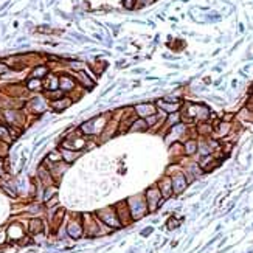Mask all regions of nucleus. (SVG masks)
I'll return each instance as SVG.
<instances>
[{
  "label": "nucleus",
  "mask_w": 253,
  "mask_h": 253,
  "mask_svg": "<svg viewBox=\"0 0 253 253\" xmlns=\"http://www.w3.org/2000/svg\"><path fill=\"white\" fill-rule=\"evenodd\" d=\"M129 210L132 214V221H138L140 218H143L149 210H148V203H146V199H141V196H135L131 197L129 200Z\"/></svg>",
  "instance_id": "obj_1"
},
{
  "label": "nucleus",
  "mask_w": 253,
  "mask_h": 253,
  "mask_svg": "<svg viewBox=\"0 0 253 253\" xmlns=\"http://www.w3.org/2000/svg\"><path fill=\"white\" fill-rule=\"evenodd\" d=\"M144 199H146V203H148V210L149 211H155L157 206L161 202V193L157 186H151L148 188L146 194H144Z\"/></svg>",
  "instance_id": "obj_2"
},
{
  "label": "nucleus",
  "mask_w": 253,
  "mask_h": 253,
  "mask_svg": "<svg viewBox=\"0 0 253 253\" xmlns=\"http://www.w3.org/2000/svg\"><path fill=\"white\" fill-rule=\"evenodd\" d=\"M98 216H99V219H101L106 225H109V227H113V228L121 227V222L118 221V216H116V213H115L112 208L99 210V211H98Z\"/></svg>",
  "instance_id": "obj_3"
},
{
  "label": "nucleus",
  "mask_w": 253,
  "mask_h": 253,
  "mask_svg": "<svg viewBox=\"0 0 253 253\" xmlns=\"http://www.w3.org/2000/svg\"><path fill=\"white\" fill-rule=\"evenodd\" d=\"M116 216H118V221L121 222V225H128L131 221H132V214H131V210L128 206V202H121L116 205Z\"/></svg>",
  "instance_id": "obj_4"
},
{
  "label": "nucleus",
  "mask_w": 253,
  "mask_h": 253,
  "mask_svg": "<svg viewBox=\"0 0 253 253\" xmlns=\"http://www.w3.org/2000/svg\"><path fill=\"white\" fill-rule=\"evenodd\" d=\"M158 189L163 197H169L171 194H173V182H171L169 179H165L161 180V182L158 183Z\"/></svg>",
  "instance_id": "obj_5"
},
{
  "label": "nucleus",
  "mask_w": 253,
  "mask_h": 253,
  "mask_svg": "<svg viewBox=\"0 0 253 253\" xmlns=\"http://www.w3.org/2000/svg\"><path fill=\"white\" fill-rule=\"evenodd\" d=\"M185 186H186L185 177H183L182 174H177V176L173 179V189H174L176 193H182L183 189H185Z\"/></svg>",
  "instance_id": "obj_6"
},
{
  "label": "nucleus",
  "mask_w": 253,
  "mask_h": 253,
  "mask_svg": "<svg viewBox=\"0 0 253 253\" xmlns=\"http://www.w3.org/2000/svg\"><path fill=\"white\" fill-rule=\"evenodd\" d=\"M67 233L71 238L76 239V238H79L81 234H83V227H81L79 224H76V222H70L68 227H67Z\"/></svg>",
  "instance_id": "obj_7"
},
{
  "label": "nucleus",
  "mask_w": 253,
  "mask_h": 253,
  "mask_svg": "<svg viewBox=\"0 0 253 253\" xmlns=\"http://www.w3.org/2000/svg\"><path fill=\"white\" fill-rule=\"evenodd\" d=\"M42 228H44V225H42V221H41V219H33V221L30 222V233L38 234V233L42 231Z\"/></svg>",
  "instance_id": "obj_8"
},
{
  "label": "nucleus",
  "mask_w": 253,
  "mask_h": 253,
  "mask_svg": "<svg viewBox=\"0 0 253 253\" xmlns=\"http://www.w3.org/2000/svg\"><path fill=\"white\" fill-rule=\"evenodd\" d=\"M10 234L11 238H22V228L19 227V225H11V228H10Z\"/></svg>",
  "instance_id": "obj_9"
},
{
  "label": "nucleus",
  "mask_w": 253,
  "mask_h": 253,
  "mask_svg": "<svg viewBox=\"0 0 253 253\" xmlns=\"http://www.w3.org/2000/svg\"><path fill=\"white\" fill-rule=\"evenodd\" d=\"M64 213H65L64 210H59V213L55 216V219H53V228H55V230H56V228L59 227V225H61L62 218H64Z\"/></svg>",
  "instance_id": "obj_10"
},
{
  "label": "nucleus",
  "mask_w": 253,
  "mask_h": 253,
  "mask_svg": "<svg viewBox=\"0 0 253 253\" xmlns=\"http://www.w3.org/2000/svg\"><path fill=\"white\" fill-rule=\"evenodd\" d=\"M81 131L86 132V134H90V132L93 131V123H92V121H89V123L83 124V126H81Z\"/></svg>",
  "instance_id": "obj_11"
},
{
  "label": "nucleus",
  "mask_w": 253,
  "mask_h": 253,
  "mask_svg": "<svg viewBox=\"0 0 253 253\" xmlns=\"http://www.w3.org/2000/svg\"><path fill=\"white\" fill-rule=\"evenodd\" d=\"M194 151H196V143H193V141L186 143V152L188 154H193Z\"/></svg>",
  "instance_id": "obj_12"
},
{
  "label": "nucleus",
  "mask_w": 253,
  "mask_h": 253,
  "mask_svg": "<svg viewBox=\"0 0 253 253\" xmlns=\"http://www.w3.org/2000/svg\"><path fill=\"white\" fill-rule=\"evenodd\" d=\"M64 158L67 160V161H73L75 158H76V154H73V152H64Z\"/></svg>",
  "instance_id": "obj_13"
},
{
  "label": "nucleus",
  "mask_w": 253,
  "mask_h": 253,
  "mask_svg": "<svg viewBox=\"0 0 253 253\" xmlns=\"http://www.w3.org/2000/svg\"><path fill=\"white\" fill-rule=\"evenodd\" d=\"M59 157H61V155L56 154V152H51V154H50V158H51V160H59Z\"/></svg>",
  "instance_id": "obj_14"
},
{
  "label": "nucleus",
  "mask_w": 253,
  "mask_h": 253,
  "mask_svg": "<svg viewBox=\"0 0 253 253\" xmlns=\"http://www.w3.org/2000/svg\"><path fill=\"white\" fill-rule=\"evenodd\" d=\"M151 231H152V228H146V230H143V231H141V234L144 236V234H149Z\"/></svg>",
  "instance_id": "obj_15"
}]
</instances>
